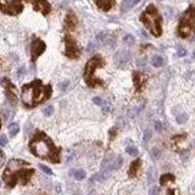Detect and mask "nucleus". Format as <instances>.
I'll return each mask as SVG.
<instances>
[{"instance_id": "f257e3e1", "label": "nucleus", "mask_w": 195, "mask_h": 195, "mask_svg": "<svg viewBox=\"0 0 195 195\" xmlns=\"http://www.w3.org/2000/svg\"><path fill=\"white\" fill-rule=\"evenodd\" d=\"M33 173L34 170L28 162L20 158H12L8 162L3 173V179L9 188H14L17 183H21L22 185L27 184Z\"/></svg>"}, {"instance_id": "f03ea898", "label": "nucleus", "mask_w": 195, "mask_h": 195, "mask_svg": "<svg viewBox=\"0 0 195 195\" xmlns=\"http://www.w3.org/2000/svg\"><path fill=\"white\" fill-rule=\"evenodd\" d=\"M29 149L32 154L38 157L46 158L51 162L60 161V149L54 145L51 139L43 132H37L29 143Z\"/></svg>"}, {"instance_id": "7ed1b4c3", "label": "nucleus", "mask_w": 195, "mask_h": 195, "mask_svg": "<svg viewBox=\"0 0 195 195\" xmlns=\"http://www.w3.org/2000/svg\"><path fill=\"white\" fill-rule=\"evenodd\" d=\"M51 95V85H43L39 79L22 87V103L27 107H33L45 101Z\"/></svg>"}, {"instance_id": "20e7f679", "label": "nucleus", "mask_w": 195, "mask_h": 195, "mask_svg": "<svg viewBox=\"0 0 195 195\" xmlns=\"http://www.w3.org/2000/svg\"><path fill=\"white\" fill-rule=\"evenodd\" d=\"M140 21L144 23V26L151 32L152 35L160 37L162 33L161 27V16L154 5H149L140 16Z\"/></svg>"}, {"instance_id": "39448f33", "label": "nucleus", "mask_w": 195, "mask_h": 195, "mask_svg": "<svg viewBox=\"0 0 195 195\" xmlns=\"http://www.w3.org/2000/svg\"><path fill=\"white\" fill-rule=\"evenodd\" d=\"M178 33L183 38H195V6L190 8L183 15Z\"/></svg>"}, {"instance_id": "423d86ee", "label": "nucleus", "mask_w": 195, "mask_h": 195, "mask_svg": "<svg viewBox=\"0 0 195 195\" xmlns=\"http://www.w3.org/2000/svg\"><path fill=\"white\" fill-rule=\"evenodd\" d=\"M101 66H104V60H103V57L99 55L92 57L90 60L88 61L85 70H84V81L89 87H95L98 84H101V81L94 77L95 70L98 67H101Z\"/></svg>"}, {"instance_id": "0eeeda50", "label": "nucleus", "mask_w": 195, "mask_h": 195, "mask_svg": "<svg viewBox=\"0 0 195 195\" xmlns=\"http://www.w3.org/2000/svg\"><path fill=\"white\" fill-rule=\"evenodd\" d=\"M0 10L8 15H19L22 12V0H0Z\"/></svg>"}, {"instance_id": "6e6552de", "label": "nucleus", "mask_w": 195, "mask_h": 195, "mask_svg": "<svg viewBox=\"0 0 195 195\" xmlns=\"http://www.w3.org/2000/svg\"><path fill=\"white\" fill-rule=\"evenodd\" d=\"M65 44H66V50H65V54L71 59H76L81 54V50L78 48V45L74 42V39L71 37V35H66L65 37Z\"/></svg>"}, {"instance_id": "1a4fd4ad", "label": "nucleus", "mask_w": 195, "mask_h": 195, "mask_svg": "<svg viewBox=\"0 0 195 195\" xmlns=\"http://www.w3.org/2000/svg\"><path fill=\"white\" fill-rule=\"evenodd\" d=\"M45 48H46V45H45V43L43 42L42 39H39V38H34L33 39L32 46H31V55H32V61L33 62L43 54Z\"/></svg>"}, {"instance_id": "9d476101", "label": "nucleus", "mask_w": 195, "mask_h": 195, "mask_svg": "<svg viewBox=\"0 0 195 195\" xmlns=\"http://www.w3.org/2000/svg\"><path fill=\"white\" fill-rule=\"evenodd\" d=\"M131 52L127 50H120L117 51L115 56H114V61L116 63V66L119 67H123L125 65H127L129 61H131Z\"/></svg>"}, {"instance_id": "9b49d317", "label": "nucleus", "mask_w": 195, "mask_h": 195, "mask_svg": "<svg viewBox=\"0 0 195 195\" xmlns=\"http://www.w3.org/2000/svg\"><path fill=\"white\" fill-rule=\"evenodd\" d=\"M27 1L33 5L35 11H39V12H42L43 15H48L51 10L49 3L46 1V0H27Z\"/></svg>"}, {"instance_id": "f8f14e48", "label": "nucleus", "mask_w": 195, "mask_h": 195, "mask_svg": "<svg viewBox=\"0 0 195 195\" xmlns=\"http://www.w3.org/2000/svg\"><path fill=\"white\" fill-rule=\"evenodd\" d=\"M4 85L6 88V96L9 99V101L15 105L17 101H16V95H15V87L10 83L9 79H4Z\"/></svg>"}, {"instance_id": "ddd939ff", "label": "nucleus", "mask_w": 195, "mask_h": 195, "mask_svg": "<svg viewBox=\"0 0 195 195\" xmlns=\"http://www.w3.org/2000/svg\"><path fill=\"white\" fill-rule=\"evenodd\" d=\"M146 83V78L143 73L140 72H135L134 73V84H135V88H137L138 92H141V89L144 88Z\"/></svg>"}, {"instance_id": "4468645a", "label": "nucleus", "mask_w": 195, "mask_h": 195, "mask_svg": "<svg viewBox=\"0 0 195 195\" xmlns=\"http://www.w3.org/2000/svg\"><path fill=\"white\" fill-rule=\"evenodd\" d=\"M115 1H116V0H96V5L101 10L109 11L115 5Z\"/></svg>"}, {"instance_id": "2eb2a0df", "label": "nucleus", "mask_w": 195, "mask_h": 195, "mask_svg": "<svg viewBox=\"0 0 195 195\" xmlns=\"http://www.w3.org/2000/svg\"><path fill=\"white\" fill-rule=\"evenodd\" d=\"M110 177V170L109 171H106V170H104V171H101L100 173H96V174H94L93 176V178H92V181H98V182H104V181H106Z\"/></svg>"}, {"instance_id": "dca6fc26", "label": "nucleus", "mask_w": 195, "mask_h": 195, "mask_svg": "<svg viewBox=\"0 0 195 195\" xmlns=\"http://www.w3.org/2000/svg\"><path fill=\"white\" fill-rule=\"evenodd\" d=\"M140 160H135L131 163V167H129V171H128V176L129 177H135L137 176V172H138V170L140 167Z\"/></svg>"}, {"instance_id": "f3484780", "label": "nucleus", "mask_w": 195, "mask_h": 195, "mask_svg": "<svg viewBox=\"0 0 195 195\" xmlns=\"http://www.w3.org/2000/svg\"><path fill=\"white\" fill-rule=\"evenodd\" d=\"M76 25H77V19L74 17L73 14H70L67 16L66 21H65V27L68 28V29H72V28H74Z\"/></svg>"}, {"instance_id": "a211bd4d", "label": "nucleus", "mask_w": 195, "mask_h": 195, "mask_svg": "<svg viewBox=\"0 0 195 195\" xmlns=\"http://www.w3.org/2000/svg\"><path fill=\"white\" fill-rule=\"evenodd\" d=\"M122 163H123V158H122L121 156H117V157L115 158V161H112L111 166H110L109 168H110V170H112V171L119 170V168L122 166Z\"/></svg>"}, {"instance_id": "6ab92c4d", "label": "nucleus", "mask_w": 195, "mask_h": 195, "mask_svg": "<svg viewBox=\"0 0 195 195\" xmlns=\"http://www.w3.org/2000/svg\"><path fill=\"white\" fill-rule=\"evenodd\" d=\"M168 182H174V176L171 174V173H166V174H162L161 178H160V184L165 185L166 183Z\"/></svg>"}, {"instance_id": "aec40b11", "label": "nucleus", "mask_w": 195, "mask_h": 195, "mask_svg": "<svg viewBox=\"0 0 195 195\" xmlns=\"http://www.w3.org/2000/svg\"><path fill=\"white\" fill-rule=\"evenodd\" d=\"M163 63H165L163 59L161 56H158V55H155L151 59V65L154 67H161V66H163Z\"/></svg>"}, {"instance_id": "412c9836", "label": "nucleus", "mask_w": 195, "mask_h": 195, "mask_svg": "<svg viewBox=\"0 0 195 195\" xmlns=\"http://www.w3.org/2000/svg\"><path fill=\"white\" fill-rule=\"evenodd\" d=\"M112 161H114V156H112V155H107V156H106L103 160V162H101V171H104L107 167H110V165L112 163Z\"/></svg>"}, {"instance_id": "4be33fe9", "label": "nucleus", "mask_w": 195, "mask_h": 195, "mask_svg": "<svg viewBox=\"0 0 195 195\" xmlns=\"http://www.w3.org/2000/svg\"><path fill=\"white\" fill-rule=\"evenodd\" d=\"M19 132H20L19 123H11V125L9 126V134L11 135V137H15V135Z\"/></svg>"}, {"instance_id": "5701e85b", "label": "nucleus", "mask_w": 195, "mask_h": 195, "mask_svg": "<svg viewBox=\"0 0 195 195\" xmlns=\"http://www.w3.org/2000/svg\"><path fill=\"white\" fill-rule=\"evenodd\" d=\"M73 173V176H74V178L77 179V181H82V179H84L85 178V171L84 170H77V171H74V172H72Z\"/></svg>"}, {"instance_id": "b1692460", "label": "nucleus", "mask_w": 195, "mask_h": 195, "mask_svg": "<svg viewBox=\"0 0 195 195\" xmlns=\"http://www.w3.org/2000/svg\"><path fill=\"white\" fill-rule=\"evenodd\" d=\"M155 178H156V171H155V168L151 167L149 170V172H147V183L151 184V183H154V181H155Z\"/></svg>"}, {"instance_id": "393cba45", "label": "nucleus", "mask_w": 195, "mask_h": 195, "mask_svg": "<svg viewBox=\"0 0 195 195\" xmlns=\"http://www.w3.org/2000/svg\"><path fill=\"white\" fill-rule=\"evenodd\" d=\"M123 42H125V44H127V45H133L135 39L132 34H126L125 37H123Z\"/></svg>"}, {"instance_id": "a878e982", "label": "nucleus", "mask_w": 195, "mask_h": 195, "mask_svg": "<svg viewBox=\"0 0 195 195\" xmlns=\"http://www.w3.org/2000/svg\"><path fill=\"white\" fill-rule=\"evenodd\" d=\"M176 120H177V122H178L179 125H183V123L187 122L188 116H187V114H181V115H178V116L176 117Z\"/></svg>"}, {"instance_id": "bb28decb", "label": "nucleus", "mask_w": 195, "mask_h": 195, "mask_svg": "<svg viewBox=\"0 0 195 195\" xmlns=\"http://www.w3.org/2000/svg\"><path fill=\"white\" fill-rule=\"evenodd\" d=\"M127 154H129L131 156H137L138 155V149L135 146H128L127 149H126Z\"/></svg>"}, {"instance_id": "cd10ccee", "label": "nucleus", "mask_w": 195, "mask_h": 195, "mask_svg": "<svg viewBox=\"0 0 195 195\" xmlns=\"http://www.w3.org/2000/svg\"><path fill=\"white\" fill-rule=\"evenodd\" d=\"M43 112H44V115L46 117H50L52 114H54V107H52V106H46Z\"/></svg>"}, {"instance_id": "c85d7f7f", "label": "nucleus", "mask_w": 195, "mask_h": 195, "mask_svg": "<svg viewBox=\"0 0 195 195\" xmlns=\"http://www.w3.org/2000/svg\"><path fill=\"white\" fill-rule=\"evenodd\" d=\"M38 166H39V168L42 170L44 173H46V174H52V171H51V170H50L48 166H45V165H42V163H40V165H38Z\"/></svg>"}, {"instance_id": "c756f323", "label": "nucleus", "mask_w": 195, "mask_h": 195, "mask_svg": "<svg viewBox=\"0 0 195 195\" xmlns=\"http://www.w3.org/2000/svg\"><path fill=\"white\" fill-rule=\"evenodd\" d=\"M95 48H96V45H95V43L94 42H90L89 44H88V46H87V51H94L95 50Z\"/></svg>"}, {"instance_id": "7c9ffc66", "label": "nucleus", "mask_w": 195, "mask_h": 195, "mask_svg": "<svg viewBox=\"0 0 195 195\" xmlns=\"http://www.w3.org/2000/svg\"><path fill=\"white\" fill-rule=\"evenodd\" d=\"M8 144V138H6V135H1L0 137V145L1 146H5Z\"/></svg>"}, {"instance_id": "2f4dec72", "label": "nucleus", "mask_w": 195, "mask_h": 195, "mask_svg": "<svg viewBox=\"0 0 195 195\" xmlns=\"http://www.w3.org/2000/svg\"><path fill=\"white\" fill-rule=\"evenodd\" d=\"M93 103L95 104V105H99V106H103V104H104V101H103V99H100V98H94L93 99Z\"/></svg>"}, {"instance_id": "473e14b6", "label": "nucleus", "mask_w": 195, "mask_h": 195, "mask_svg": "<svg viewBox=\"0 0 195 195\" xmlns=\"http://www.w3.org/2000/svg\"><path fill=\"white\" fill-rule=\"evenodd\" d=\"M68 85H70V83H68V82H62V83H60V84H59V88H60L61 90H66Z\"/></svg>"}, {"instance_id": "72a5a7b5", "label": "nucleus", "mask_w": 195, "mask_h": 195, "mask_svg": "<svg viewBox=\"0 0 195 195\" xmlns=\"http://www.w3.org/2000/svg\"><path fill=\"white\" fill-rule=\"evenodd\" d=\"M155 129H156L157 132H161L162 131V123L160 121H156L155 122Z\"/></svg>"}, {"instance_id": "f704fd0d", "label": "nucleus", "mask_w": 195, "mask_h": 195, "mask_svg": "<svg viewBox=\"0 0 195 195\" xmlns=\"http://www.w3.org/2000/svg\"><path fill=\"white\" fill-rule=\"evenodd\" d=\"M4 162H5V155H4V152L0 150V167L4 165Z\"/></svg>"}, {"instance_id": "c9c22d12", "label": "nucleus", "mask_w": 195, "mask_h": 195, "mask_svg": "<svg viewBox=\"0 0 195 195\" xmlns=\"http://www.w3.org/2000/svg\"><path fill=\"white\" fill-rule=\"evenodd\" d=\"M178 56H184V55H187V51H185V49H183V48H179L178 49Z\"/></svg>"}, {"instance_id": "e433bc0d", "label": "nucleus", "mask_w": 195, "mask_h": 195, "mask_svg": "<svg viewBox=\"0 0 195 195\" xmlns=\"http://www.w3.org/2000/svg\"><path fill=\"white\" fill-rule=\"evenodd\" d=\"M25 73H26V68H25V67H22V68H20L19 73H17V77H22Z\"/></svg>"}, {"instance_id": "4c0bfd02", "label": "nucleus", "mask_w": 195, "mask_h": 195, "mask_svg": "<svg viewBox=\"0 0 195 195\" xmlns=\"http://www.w3.org/2000/svg\"><path fill=\"white\" fill-rule=\"evenodd\" d=\"M152 155H154V157H158V155H160V151H158L156 147H154V149H152Z\"/></svg>"}, {"instance_id": "58836bf2", "label": "nucleus", "mask_w": 195, "mask_h": 195, "mask_svg": "<svg viewBox=\"0 0 195 195\" xmlns=\"http://www.w3.org/2000/svg\"><path fill=\"white\" fill-rule=\"evenodd\" d=\"M167 195H179V193L176 190V189H171V190H168V194Z\"/></svg>"}, {"instance_id": "ea45409f", "label": "nucleus", "mask_w": 195, "mask_h": 195, "mask_svg": "<svg viewBox=\"0 0 195 195\" xmlns=\"http://www.w3.org/2000/svg\"><path fill=\"white\" fill-rule=\"evenodd\" d=\"M157 190H158V189H157L156 187H152V188H151V190H150V195H156Z\"/></svg>"}, {"instance_id": "a19ab883", "label": "nucleus", "mask_w": 195, "mask_h": 195, "mask_svg": "<svg viewBox=\"0 0 195 195\" xmlns=\"http://www.w3.org/2000/svg\"><path fill=\"white\" fill-rule=\"evenodd\" d=\"M4 119H5V120L9 119V110H6V109L4 110Z\"/></svg>"}, {"instance_id": "79ce46f5", "label": "nucleus", "mask_w": 195, "mask_h": 195, "mask_svg": "<svg viewBox=\"0 0 195 195\" xmlns=\"http://www.w3.org/2000/svg\"><path fill=\"white\" fill-rule=\"evenodd\" d=\"M149 138H150V132H146V133H145V141L149 139Z\"/></svg>"}, {"instance_id": "37998d69", "label": "nucleus", "mask_w": 195, "mask_h": 195, "mask_svg": "<svg viewBox=\"0 0 195 195\" xmlns=\"http://www.w3.org/2000/svg\"><path fill=\"white\" fill-rule=\"evenodd\" d=\"M131 1H132V4H133V6H134V5H137L139 1H140V0H131Z\"/></svg>"}, {"instance_id": "c03bdc74", "label": "nucleus", "mask_w": 195, "mask_h": 195, "mask_svg": "<svg viewBox=\"0 0 195 195\" xmlns=\"http://www.w3.org/2000/svg\"><path fill=\"white\" fill-rule=\"evenodd\" d=\"M193 56H194V59H195V51H194V54H193Z\"/></svg>"}, {"instance_id": "a18cd8bd", "label": "nucleus", "mask_w": 195, "mask_h": 195, "mask_svg": "<svg viewBox=\"0 0 195 195\" xmlns=\"http://www.w3.org/2000/svg\"><path fill=\"white\" fill-rule=\"evenodd\" d=\"M0 126H1V122H0Z\"/></svg>"}, {"instance_id": "49530a36", "label": "nucleus", "mask_w": 195, "mask_h": 195, "mask_svg": "<svg viewBox=\"0 0 195 195\" xmlns=\"http://www.w3.org/2000/svg\"><path fill=\"white\" fill-rule=\"evenodd\" d=\"M158 1H161V0H158Z\"/></svg>"}]
</instances>
